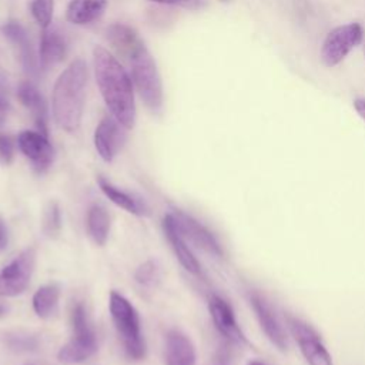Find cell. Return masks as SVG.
Returning a JSON list of instances; mask_svg holds the SVG:
<instances>
[{
    "label": "cell",
    "mask_w": 365,
    "mask_h": 365,
    "mask_svg": "<svg viewBox=\"0 0 365 365\" xmlns=\"http://www.w3.org/2000/svg\"><path fill=\"white\" fill-rule=\"evenodd\" d=\"M96 83L110 114L127 130L135 124L133 80L120 61L101 46L93 48Z\"/></svg>",
    "instance_id": "1"
},
{
    "label": "cell",
    "mask_w": 365,
    "mask_h": 365,
    "mask_svg": "<svg viewBox=\"0 0 365 365\" xmlns=\"http://www.w3.org/2000/svg\"><path fill=\"white\" fill-rule=\"evenodd\" d=\"M87 84V64L83 58L73 60L58 76L53 87V117L60 128L74 133L81 123Z\"/></svg>",
    "instance_id": "2"
},
{
    "label": "cell",
    "mask_w": 365,
    "mask_h": 365,
    "mask_svg": "<svg viewBox=\"0 0 365 365\" xmlns=\"http://www.w3.org/2000/svg\"><path fill=\"white\" fill-rule=\"evenodd\" d=\"M110 314L127 356L135 361L143 359L145 355V342L135 308L127 298L113 291L110 294Z\"/></svg>",
    "instance_id": "3"
},
{
    "label": "cell",
    "mask_w": 365,
    "mask_h": 365,
    "mask_svg": "<svg viewBox=\"0 0 365 365\" xmlns=\"http://www.w3.org/2000/svg\"><path fill=\"white\" fill-rule=\"evenodd\" d=\"M131 77L143 103L153 111L163 106V83L157 64L144 44H141L130 57Z\"/></svg>",
    "instance_id": "4"
},
{
    "label": "cell",
    "mask_w": 365,
    "mask_h": 365,
    "mask_svg": "<svg viewBox=\"0 0 365 365\" xmlns=\"http://www.w3.org/2000/svg\"><path fill=\"white\" fill-rule=\"evenodd\" d=\"M71 328L73 335L70 341L60 348L57 358L64 364H80L87 361L97 351L96 332L81 302L76 304L71 311Z\"/></svg>",
    "instance_id": "5"
},
{
    "label": "cell",
    "mask_w": 365,
    "mask_h": 365,
    "mask_svg": "<svg viewBox=\"0 0 365 365\" xmlns=\"http://www.w3.org/2000/svg\"><path fill=\"white\" fill-rule=\"evenodd\" d=\"M364 29L358 23L338 26L331 30L321 47V60L327 67L338 66L351 50L361 44Z\"/></svg>",
    "instance_id": "6"
},
{
    "label": "cell",
    "mask_w": 365,
    "mask_h": 365,
    "mask_svg": "<svg viewBox=\"0 0 365 365\" xmlns=\"http://www.w3.org/2000/svg\"><path fill=\"white\" fill-rule=\"evenodd\" d=\"M36 265V250L26 248L0 271V297L20 295L29 285Z\"/></svg>",
    "instance_id": "7"
},
{
    "label": "cell",
    "mask_w": 365,
    "mask_h": 365,
    "mask_svg": "<svg viewBox=\"0 0 365 365\" xmlns=\"http://www.w3.org/2000/svg\"><path fill=\"white\" fill-rule=\"evenodd\" d=\"M287 325L308 365H334L332 356L319 335L307 322L295 317H287Z\"/></svg>",
    "instance_id": "8"
},
{
    "label": "cell",
    "mask_w": 365,
    "mask_h": 365,
    "mask_svg": "<svg viewBox=\"0 0 365 365\" xmlns=\"http://www.w3.org/2000/svg\"><path fill=\"white\" fill-rule=\"evenodd\" d=\"M170 214L173 215L175 227L184 240L191 241L195 247L201 248L202 251L211 255H215V257L222 255V250L217 242V240L214 238V235L195 218H192L191 215L180 210H173Z\"/></svg>",
    "instance_id": "9"
},
{
    "label": "cell",
    "mask_w": 365,
    "mask_h": 365,
    "mask_svg": "<svg viewBox=\"0 0 365 365\" xmlns=\"http://www.w3.org/2000/svg\"><path fill=\"white\" fill-rule=\"evenodd\" d=\"M17 145L37 173L46 171L54 160V148L47 135L40 131H21L17 137Z\"/></svg>",
    "instance_id": "10"
},
{
    "label": "cell",
    "mask_w": 365,
    "mask_h": 365,
    "mask_svg": "<svg viewBox=\"0 0 365 365\" xmlns=\"http://www.w3.org/2000/svg\"><path fill=\"white\" fill-rule=\"evenodd\" d=\"M113 115H106L94 131V145L104 161H111L125 141V131Z\"/></svg>",
    "instance_id": "11"
},
{
    "label": "cell",
    "mask_w": 365,
    "mask_h": 365,
    "mask_svg": "<svg viewBox=\"0 0 365 365\" xmlns=\"http://www.w3.org/2000/svg\"><path fill=\"white\" fill-rule=\"evenodd\" d=\"M208 311L210 315L212 318V322L215 325V328L230 341L235 342V344H247V338L242 334L241 328L238 327L234 312L230 307V304L227 301H224L222 298L212 295L208 301Z\"/></svg>",
    "instance_id": "12"
},
{
    "label": "cell",
    "mask_w": 365,
    "mask_h": 365,
    "mask_svg": "<svg viewBox=\"0 0 365 365\" xmlns=\"http://www.w3.org/2000/svg\"><path fill=\"white\" fill-rule=\"evenodd\" d=\"M250 302H251V307H252L255 317L259 322V327L264 331V334L267 335V338L279 351H285L287 349V336H285V332H284L281 324L278 322L277 317L274 315L271 307L258 294H251Z\"/></svg>",
    "instance_id": "13"
},
{
    "label": "cell",
    "mask_w": 365,
    "mask_h": 365,
    "mask_svg": "<svg viewBox=\"0 0 365 365\" xmlns=\"http://www.w3.org/2000/svg\"><path fill=\"white\" fill-rule=\"evenodd\" d=\"M195 348L191 339L178 329H171L165 335L167 365H195Z\"/></svg>",
    "instance_id": "14"
},
{
    "label": "cell",
    "mask_w": 365,
    "mask_h": 365,
    "mask_svg": "<svg viewBox=\"0 0 365 365\" xmlns=\"http://www.w3.org/2000/svg\"><path fill=\"white\" fill-rule=\"evenodd\" d=\"M163 231L175 254V257L178 258L180 264L191 274H200V264L197 261V258L192 255V252L190 251V248L187 247L182 235L180 234V231L175 227L174 218L173 215L168 212L164 215L163 218Z\"/></svg>",
    "instance_id": "15"
},
{
    "label": "cell",
    "mask_w": 365,
    "mask_h": 365,
    "mask_svg": "<svg viewBox=\"0 0 365 365\" xmlns=\"http://www.w3.org/2000/svg\"><path fill=\"white\" fill-rule=\"evenodd\" d=\"M67 54V43L64 36L53 27L43 29L40 37V64L48 68L64 60Z\"/></svg>",
    "instance_id": "16"
},
{
    "label": "cell",
    "mask_w": 365,
    "mask_h": 365,
    "mask_svg": "<svg viewBox=\"0 0 365 365\" xmlns=\"http://www.w3.org/2000/svg\"><path fill=\"white\" fill-rule=\"evenodd\" d=\"M17 98L33 114L40 133L47 135V106L38 88L30 81H23L17 88Z\"/></svg>",
    "instance_id": "17"
},
{
    "label": "cell",
    "mask_w": 365,
    "mask_h": 365,
    "mask_svg": "<svg viewBox=\"0 0 365 365\" xmlns=\"http://www.w3.org/2000/svg\"><path fill=\"white\" fill-rule=\"evenodd\" d=\"M0 31L11 44H14V47H17L24 68L27 71H34V53L26 29L19 21L10 20L0 26Z\"/></svg>",
    "instance_id": "18"
},
{
    "label": "cell",
    "mask_w": 365,
    "mask_h": 365,
    "mask_svg": "<svg viewBox=\"0 0 365 365\" xmlns=\"http://www.w3.org/2000/svg\"><path fill=\"white\" fill-rule=\"evenodd\" d=\"M107 4V0H71L66 10V19L77 26L88 24L103 16Z\"/></svg>",
    "instance_id": "19"
},
{
    "label": "cell",
    "mask_w": 365,
    "mask_h": 365,
    "mask_svg": "<svg viewBox=\"0 0 365 365\" xmlns=\"http://www.w3.org/2000/svg\"><path fill=\"white\" fill-rule=\"evenodd\" d=\"M106 37L108 43L124 57H130L141 44H144L134 29L121 23L107 27Z\"/></svg>",
    "instance_id": "20"
},
{
    "label": "cell",
    "mask_w": 365,
    "mask_h": 365,
    "mask_svg": "<svg viewBox=\"0 0 365 365\" xmlns=\"http://www.w3.org/2000/svg\"><path fill=\"white\" fill-rule=\"evenodd\" d=\"M97 182H98V187L100 190L104 192V195L113 201L115 205L121 207L123 210L131 212V214H135V215H144L147 214V207L143 201H140L138 198L133 197L131 194L114 187L110 181H107L104 177H98L97 178Z\"/></svg>",
    "instance_id": "21"
},
{
    "label": "cell",
    "mask_w": 365,
    "mask_h": 365,
    "mask_svg": "<svg viewBox=\"0 0 365 365\" xmlns=\"http://www.w3.org/2000/svg\"><path fill=\"white\" fill-rule=\"evenodd\" d=\"M87 231L97 245H104L110 232V217L103 205H93L87 212Z\"/></svg>",
    "instance_id": "22"
},
{
    "label": "cell",
    "mask_w": 365,
    "mask_h": 365,
    "mask_svg": "<svg viewBox=\"0 0 365 365\" xmlns=\"http://www.w3.org/2000/svg\"><path fill=\"white\" fill-rule=\"evenodd\" d=\"M60 287L57 284H47L40 287L33 295V309L40 318L51 317L58 305Z\"/></svg>",
    "instance_id": "23"
},
{
    "label": "cell",
    "mask_w": 365,
    "mask_h": 365,
    "mask_svg": "<svg viewBox=\"0 0 365 365\" xmlns=\"http://www.w3.org/2000/svg\"><path fill=\"white\" fill-rule=\"evenodd\" d=\"M54 0H31L30 11L41 29H47L53 20Z\"/></svg>",
    "instance_id": "24"
},
{
    "label": "cell",
    "mask_w": 365,
    "mask_h": 365,
    "mask_svg": "<svg viewBox=\"0 0 365 365\" xmlns=\"http://www.w3.org/2000/svg\"><path fill=\"white\" fill-rule=\"evenodd\" d=\"M44 231L47 235H56L58 234L60 228H61V214H60V208L57 205V202H50L46 214H44V222H43Z\"/></svg>",
    "instance_id": "25"
},
{
    "label": "cell",
    "mask_w": 365,
    "mask_h": 365,
    "mask_svg": "<svg viewBox=\"0 0 365 365\" xmlns=\"http://www.w3.org/2000/svg\"><path fill=\"white\" fill-rule=\"evenodd\" d=\"M135 279L141 285H153L158 279V268L153 261H147L137 268Z\"/></svg>",
    "instance_id": "26"
},
{
    "label": "cell",
    "mask_w": 365,
    "mask_h": 365,
    "mask_svg": "<svg viewBox=\"0 0 365 365\" xmlns=\"http://www.w3.org/2000/svg\"><path fill=\"white\" fill-rule=\"evenodd\" d=\"M14 155V143L11 137L0 134V163L7 165L11 163Z\"/></svg>",
    "instance_id": "27"
},
{
    "label": "cell",
    "mask_w": 365,
    "mask_h": 365,
    "mask_svg": "<svg viewBox=\"0 0 365 365\" xmlns=\"http://www.w3.org/2000/svg\"><path fill=\"white\" fill-rule=\"evenodd\" d=\"M160 4H168V6H178L188 10H200L207 6V0H150Z\"/></svg>",
    "instance_id": "28"
},
{
    "label": "cell",
    "mask_w": 365,
    "mask_h": 365,
    "mask_svg": "<svg viewBox=\"0 0 365 365\" xmlns=\"http://www.w3.org/2000/svg\"><path fill=\"white\" fill-rule=\"evenodd\" d=\"M9 242V234H7V227L4 224V220L0 215V251H3L7 247Z\"/></svg>",
    "instance_id": "29"
},
{
    "label": "cell",
    "mask_w": 365,
    "mask_h": 365,
    "mask_svg": "<svg viewBox=\"0 0 365 365\" xmlns=\"http://www.w3.org/2000/svg\"><path fill=\"white\" fill-rule=\"evenodd\" d=\"M354 107H355L356 113L359 114V117L365 121V100L364 98H355L354 100Z\"/></svg>",
    "instance_id": "30"
},
{
    "label": "cell",
    "mask_w": 365,
    "mask_h": 365,
    "mask_svg": "<svg viewBox=\"0 0 365 365\" xmlns=\"http://www.w3.org/2000/svg\"><path fill=\"white\" fill-rule=\"evenodd\" d=\"M6 117V103L0 98V123L4 120Z\"/></svg>",
    "instance_id": "31"
},
{
    "label": "cell",
    "mask_w": 365,
    "mask_h": 365,
    "mask_svg": "<svg viewBox=\"0 0 365 365\" xmlns=\"http://www.w3.org/2000/svg\"><path fill=\"white\" fill-rule=\"evenodd\" d=\"M247 365H265L264 362H261V361H257V359H252V361H250Z\"/></svg>",
    "instance_id": "32"
},
{
    "label": "cell",
    "mask_w": 365,
    "mask_h": 365,
    "mask_svg": "<svg viewBox=\"0 0 365 365\" xmlns=\"http://www.w3.org/2000/svg\"><path fill=\"white\" fill-rule=\"evenodd\" d=\"M4 312H6V308H4V307L0 304V315H3Z\"/></svg>",
    "instance_id": "33"
},
{
    "label": "cell",
    "mask_w": 365,
    "mask_h": 365,
    "mask_svg": "<svg viewBox=\"0 0 365 365\" xmlns=\"http://www.w3.org/2000/svg\"><path fill=\"white\" fill-rule=\"evenodd\" d=\"M364 54H365V43H364Z\"/></svg>",
    "instance_id": "34"
},
{
    "label": "cell",
    "mask_w": 365,
    "mask_h": 365,
    "mask_svg": "<svg viewBox=\"0 0 365 365\" xmlns=\"http://www.w3.org/2000/svg\"><path fill=\"white\" fill-rule=\"evenodd\" d=\"M221 1H228V0H221Z\"/></svg>",
    "instance_id": "35"
}]
</instances>
